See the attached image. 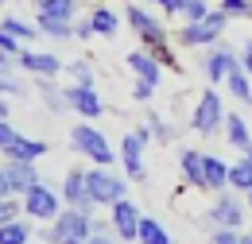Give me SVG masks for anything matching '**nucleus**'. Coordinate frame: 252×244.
Segmentation results:
<instances>
[{"instance_id": "nucleus-1", "label": "nucleus", "mask_w": 252, "mask_h": 244, "mask_svg": "<svg viewBox=\"0 0 252 244\" xmlns=\"http://www.w3.org/2000/svg\"><path fill=\"white\" fill-rule=\"evenodd\" d=\"M225 28H229V16H225L221 8H210L206 20L183 24V28L175 31V43H179V47H214L221 35H225Z\"/></svg>"}, {"instance_id": "nucleus-2", "label": "nucleus", "mask_w": 252, "mask_h": 244, "mask_svg": "<svg viewBox=\"0 0 252 244\" xmlns=\"http://www.w3.org/2000/svg\"><path fill=\"white\" fill-rule=\"evenodd\" d=\"M70 144H74V152H82L86 159H94L97 167H109V163H117V152H113V144L101 136V128H90V124H78V128H70Z\"/></svg>"}, {"instance_id": "nucleus-3", "label": "nucleus", "mask_w": 252, "mask_h": 244, "mask_svg": "<svg viewBox=\"0 0 252 244\" xmlns=\"http://www.w3.org/2000/svg\"><path fill=\"white\" fill-rule=\"evenodd\" d=\"M90 233H94V217L70 206V210H59V217L51 221V229L43 237L51 244H59V241H90Z\"/></svg>"}, {"instance_id": "nucleus-4", "label": "nucleus", "mask_w": 252, "mask_h": 244, "mask_svg": "<svg viewBox=\"0 0 252 244\" xmlns=\"http://www.w3.org/2000/svg\"><path fill=\"white\" fill-rule=\"evenodd\" d=\"M125 20H128V28L136 31V39L144 43V51H156V47H167V43H171L167 28L159 24V20L148 12V8H140V4H128V8H125Z\"/></svg>"}, {"instance_id": "nucleus-5", "label": "nucleus", "mask_w": 252, "mask_h": 244, "mask_svg": "<svg viewBox=\"0 0 252 244\" xmlns=\"http://www.w3.org/2000/svg\"><path fill=\"white\" fill-rule=\"evenodd\" d=\"M86 190H90V198H94L97 206H117L121 198H128V183L121 175H113L109 167L86 171Z\"/></svg>"}, {"instance_id": "nucleus-6", "label": "nucleus", "mask_w": 252, "mask_h": 244, "mask_svg": "<svg viewBox=\"0 0 252 244\" xmlns=\"http://www.w3.org/2000/svg\"><path fill=\"white\" fill-rule=\"evenodd\" d=\"M190 128L198 136H214L218 128H225V105H221L218 90H206L194 105V117H190Z\"/></svg>"}, {"instance_id": "nucleus-7", "label": "nucleus", "mask_w": 252, "mask_h": 244, "mask_svg": "<svg viewBox=\"0 0 252 244\" xmlns=\"http://www.w3.org/2000/svg\"><path fill=\"white\" fill-rule=\"evenodd\" d=\"M233 70H241V55L229 47V43H214L210 47V55H206V62H202V74H206V82L210 86H218V82H225Z\"/></svg>"}, {"instance_id": "nucleus-8", "label": "nucleus", "mask_w": 252, "mask_h": 244, "mask_svg": "<svg viewBox=\"0 0 252 244\" xmlns=\"http://www.w3.org/2000/svg\"><path fill=\"white\" fill-rule=\"evenodd\" d=\"M20 198H24V214L32 217V221H55V217H59V194H55L51 186L35 183V186H28Z\"/></svg>"}, {"instance_id": "nucleus-9", "label": "nucleus", "mask_w": 252, "mask_h": 244, "mask_svg": "<svg viewBox=\"0 0 252 244\" xmlns=\"http://www.w3.org/2000/svg\"><path fill=\"white\" fill-rule=\"evenodd\" d=\"M152 140V128L144 124V128H136V132H128L125 140H121V163H125L128 179H144V144Z\"/></svg>"}, {"instance_id": "nucleus-10", "label": "nucleus", "mask_w": 252, "mask_h": 244, "mask_svg": "<svg viewBox=\"0 0 252 244\" xmlns=\"http://www.w3.org/2000/svg\"><path fill=\"white\" fill-rule=\"evenodd\" d=\"M210 221H214L218 229H237V225L245 221V206H241V198L229 194V190H221L218 202H214V210H210Z\"/></svg>"}, {"instance_id": "nucleus-11", "label": "nucleus", "mask_w": 252, "mask_h": 244, "mask_svg": "<svg viewBox=\"0 0 252 244\" xmlns=\"http://www.w3.org/2000/svg\"><path fill=\"white\" fill-rule=\"evenodd\" d=\"M66 101H70V109H74L78 117H86V121H94V117L105 113V101L97 97L94 86H78V82H74V86L66 90Z\"/></svg>"}, {"instance_id": "nucleus-12", "label": "nucleus", "mask_w": 252, "mask_h": 244, "mask_svg": "<svg viewBox=\"0 0 252 244\" xmlns=\"http://www.w3.org/2000/svg\"><path fill=\"white\" fill-rule=\"evenodd\" d=\"M16 66L35 74V78H59V70H63L59 55H43V51H28V47L16 55Z\"/></svg>"}, {"instance_id": "nucleus-13", "label": "nucleus", "mask_w": 252, "mask_h": 244, "mask_svg": "<svg viewBox=\"0 0 252 244\" xmlns=\"http://www.w3.org/2000/svg\"><path fill=\"white\" fill-rule=\"evenodd\" d=\"M63 198H66V206H74V210H82V214L94 217L97 202L90 198V190H86V171H70V175H66V183H63Z\"/></svg>"}, {"instance_id": "nucleus-14", "label": "nucleus", "mask_w": 252, "mask_h": 244, "mask_svg": "<svg viewBox=\"0 0 252 244\" xmlns=\"http://www.w3.org/2000/svg\"><path fill=\"white\" fill-rule=\"evenodd\" d=\"M109 210H113V217H109V221H113V233H117L121 241H136V229H140V210H136L128 198H121V202H117V206H109Z\"/></svg>"}, {"instance_id": "nucleus-15", "label": "nucleus", "mask_w": 252, "mask_h": 244, "mask_svg": "<svg viewBox=\"0 0 252 244\" xmlns=\"http://www.w3.org/2000/svg\"><path fill=\"white\" fill-rule=\"evenodd\" d=\"M4 175H8V186H12V194H24L28 186L39 183V171H35L32 159H8V163H4Z\"/></svg>"}, {"instance_id": "nucleus-16", "label": "nucleus", "mask_w": 252, "mask_h": 244, "mask_svg": "<svg viewBox=\"0 0 252 244\" xmlns=\"http://www.w3.org/2000/svg\"><path fill=\"white\" fill-rule=\"evenodd\" d=\"M128 66H132V74H136L140 82H148V86H159V82H163V66H159L156 55H152V51H144V47L128 55Z\"/></svg>"}, {"instance_id": "nucleus-17", "label": "nucleus", "mask_w": 252, "mask_h": 244, "mask_svg": "<svg viewBox=\"0 0 252 244\" xmlns=\"http://www.w3.org/2000/svg\"><path fill=\"white\" fill-rule=\"evenodd\" d=\"M179 167H183V179H187V186H194V190H206V155H202V152L183 148V155H179Z\"/></svg>"}, {"instance_id": "nucleus-18", "label": "nucleus", "mask_w": 252, "mask_h": 244, "mask_svg": "<svg viewBox=\"0 0 252 244\" xmlns=\"http://www.w3.org/2000/svg\"><path fill=\"white\" fill-rule=\"evenodd\" d=\"M90 28H94V35H105V39H113V35L121 31V16H117L113 8H105V4H97L94 12H90Z\"/></svg>"}, {"instance_id": "nucleus-19", "label": "nucleus", "mask_w": 252, "mask_h": 244, "mask_svg": "<svg viewBox=\"0 0 252 244\" xmlns=\"http://www.w3.org/2000/svg\"><path fill=\"white\" fill-rule=\"evenodd\" d=\"M35 28H39V35H47V39H55V43L74 39V24H70V20H55V16L35 12Z\"/></svg>"}, {"instance_id": "nucleus-20", "label": "nucleus", "mask_w": 252, "mask_h": 244, "mask_svg": "<svg viewBox=\"0 0 252 244\" xmlns=\"http://www.w3.org/2000/svg\"><path fill=\"white\" fill-rule=\"evenodd\" d=\"M225 136H229V144H233L237 152H249V148H252L249 124H245V117H241V113H229V117H225Z\"/></svg>"}, {"instance_id": "nucleus-21", "label": "nucleus", "mask_w": 252, "mask_h": 244, "mask_svg": "<svg viewBox=\"0 0 252 244\" xmlns=\"http://www.w3.org/2000/svg\"><path fill=\"white\" fill-rule=\"evenodd\" d=\"M78 0H35V12H43V16H55V20H78Z\"/></svg>"}, {"instance_id": "nucleus-22", "label": "nucleus", "mask_w": 252, "mask_h": 244, "mask_svg": "<svg viewBox=\"0 0 252 244\" xmlns=\"http://www.w3.org/2000/svg\"><path fill=\"white\" fill-rule=\"evenodd\" d=\"M39 93H43V105L51 113H70V101H66V90L55 86V78H39Z\"/></svg>"}, {"instance_id": "nucleus-23", "label": "nucleus", "mask_w": 252, "mask_h": 244, "mask_svg": "<svg viewBox=\"0 0 252 244\" xmlns=\"http://www.w3.org/2000/svg\"><path fill=\"white\" fill-rule=\"evenodd\" d=\"M206 190H229V163L206 155Z\"/></svg>"}, {"instance_id": "nucleus-24", "label": "nucleus", "mask_w": 252, "mask_h": 244, "mask_svg": "<svg viewBox=\"0 0 252 244\" xmlns=\"http://www.w3.org/2000/svg\"><path fill=\"white\" fill-rule=\"evenodd\" d=\"M43 155H47V144H43V140H28V136H20V140L4 152V159H32V163H35V159H43Z\"/></svg>"}, {"instance_id": "nucleus-25", "label": "nucleus", "mask_w": 252, "mask_h": 244, "mask_svg": "<svg viewBox=\"0 0 252 244\" xmlns=\"http://www.w3.org/2000/svg\"><path fill=\"white\" fill-rule=\"evenodd\" d=\"M136 241L140 244H171V233L159 225L156 217H140V229H136Z\"/></svg>"}, {"instance_id": "nucleus-26", "label": "nucleus", "mask_w": 252, "mask_h": 244, "mask_svg": "<svg viewBox=\"0 0 252 244\" xmlns=\"http://www.w3.org/2000/svg\"><path fill=\"white\" fill-rule=\"evenodd\" d=\"M0 28L8 31V35H16L20 43L39 39V28H35V24H28V20H20V16H4V20H0Z\"/></svg>"}, {"instance_id": "nucleus-27", "label": "nucleus", "mask_w": 252, "mask_h": 244, "mask_svg": "<svg viewBox=\"0 0 252 244\" xmlns=\"http://www.w3.org/2000/svg\"><path fill=\"white\" fill-rule=\"evenodd\" d=\"M32 241V225L28 221H8V225H0V244H28Z\"/></svg>"}, {"instance_id": "nucleus-28", "label": "nucleus", "mask_w": 252, "mask_h": 244, "mask_svg": "<svg viewBox=\"0 0 252 244\" xmlns=\"http://www.w3.org/2000/svg\"><path fill=\"white\" fill-rule=\"evenodd\" d=\"M225 86H229V93H233L241 105H252V82H249L245 70H233V74L225 78Z\"/></svg>"}, {"instance_id": "nucleus-29", "label": "nucleus", "mask_w": 252, "mask_h": 244, "mask_svg": "<svg viewBox=\"0 0 252 244\" xmlns=\"http://www.w3.org/2000/svg\"><path fill=\"white\" fill-rule=\"evenodd\" d=\"M229 190H252V163L249 159H241V163H233L229 167Z\"/></svg>"}, {"instance_id": "nucleus-30", "label": "nucleus", "mask_w": 252, "mask_h": 244, "mask_svg": "<svg viewBox=\"0 0 252 244\" xmlns=\"http://www.w3.org/2000/svg\"><path fill=\"white\" fill-rule=\"evenodd\" d=\"M179 16L183 24H198L210 16V0H179Z\"/></svg>"}, {"instance_id": "nucleus-31", "label": "nucleus", "mask_w": 252, "mask_h": 244, "mask_svg": "<svg viewBox=\"0 0 252 244\" xmlns=\"http://www.w3.org/2000/svg\"><path fill=\"white\" fill-rule=\"evenodd\" d=\"M218 8L229 20H252V0H221Z\"/></svg>"}, {"instance_id": "nucleus-32", "label": "nucleus", "mask_w": 252, "mask_h": 244, "mask_svg": "<svg viewBox=\"0 0 252 244\" xmlns=\"http://www.w3.org/2000/svg\"><path fill=\"white\" fill-rule=\"evenodd\" d=\"M148 128H152V140H159V144H167V140H175V128H171V124L163 121V117H156V113L148 117Z\"/></svg>"}, {"instance_id": "nucleus-33", "label": "nucleus", "mask_w": 252, "mask_h": 244, "mask_svg": "<svg viewBox=\"0 0 252 244\" xmlns=\"http://www.w3.org/2000/svg\"><path fill=\"white\" fill-rule=\"evenodd\" d=\"M20 214H24V202H16V194H8V198H0V225H8V221H16Z\"/></svg>"}, {"instance_id": "nucleus-34", "label": "nucleus", "mask_w": 252, "mask_h": 244, "mask_svg": "<svg viewBox=\"0 0 252 244\" xmlns=\"http://www.w3.org/2000/svg\"><path fill=\"white\" fill-rule=\"evenodd\" d=\"M70 74H74V82H78V86H94V66H90L86 59L70 62Z\"/></svg>"}, {"instance_id": "nucleus-35", "label": "nucleus", "mask_w": 252, "mask_h": 244, "mask_svg": "<svg viewBox=\"0 0 252 244\" xmlns=\"http://www.w3.org/2000/svg\"><path fill=\"white\" fill-rule=\"evenodd\" d=\"M20 93H24V82L12 78L8 70H0V97H20Z\"/></svg>"}, {"instance_id": "nucleus-36", "label": "nucleus", "mask_w": 252, "mask_h": 244, "mask_svg": "<svg viewBox=\"0 0 252 244\" xmlns=\"http://www.w3.org/2000/svg\"><path fill=\"white\" fill-rule=\"evenodd\" d=\"M16 140H20V132H16V128H12L8 121H0V152H8Z\"/></svg>"}, {"instance_id": "nucleus-37", "label": "nucleus", "mask_w": 252, "mask_h": 244, "mask_svg": "<svg viewBox=\"0 0 252 244\" xmlns=\"http://www.w3.org/2000/svg\"><path fill=\"white\" fill-rule=\"evenodd\" d=\"M152 93H156V86H148V82H140V78H136V86H132V101L148 105V101H152Z\"/></svg>"}, {"instance_id": "nucleus-38", "label": "nucleus", "mask_w": 252, "mask_h": 244, "mask_svg": "<svg viewBox=\"0 0 252 244\" xmlns=\"http://www.w3.org/2000/svg\"><path fill=\"white\" fill-rule=\"evenodd\" d=\"M0 51H8V55H20V51H24V43H20L16 35H8V31L0 28Z\"/></svg>"}, {"instance_id": "nucleus-39", "label": "nucleus", "mask_w": 252, "mask_h": 244, "mask_svg": "<svg viewBox=\"0 0 252 244\" xmlns=\"http://www.w3.org/2000/svg\"><path fill=\"white\" fill-rule=\"evenodd\" d=\"M214 244H245V237H237V229H218Z\"/></svg>"}, {"instance_id": "nucleus-40", "label": "nucleus", "mask_w": 252, "mask_h": 244, "mask_svg": "<svg viewBox=\"0 0 252 244\" xmlns=\"http://www.w3.org/2000/svg\"><path fill=\"white\" fill-rule=\"evenodd\" d=\"M74 39H94V28H90V16H86V20H74Z\"/></svg>"}, {"instance_id": "nucleus-41", "label": "nucleus", "mask_w": 252, "mask_h": 244, "mask_svg": "<svg viewBox=\"0 0 252 244\" xmlns=\"http://www.w3.org/2000/svg\"><path fill=\"white\" fill-rule=\"evenodd\" d=\"M148 4H156V8H163L167 16H179V0H148Z\"/></svg>"}, {"instance_id": "nucleus-42", "label": "nucleus", "mask_w": 252, "mask_h": 244, "mask_svg": "<svg viewBox=\"0 0 252 244\" xmlns=\"http://www.w3.org/2000/svg\"><path fill=\"white\" fill-rule=\"evenodd\" d=\"M241 70L252 78V43H245V51H241Z\"/></svg>"}, {"instance_id": "nucleus-43", "label": "nucleus", "mask_w": 252, "mask_h": 244, "mask_svg": "<svg viewBox=\"0 0 252 244\" xmlns=\"http://www.w3.org/2000/svg\"><path fill=\"white\" fill-rule=\"evenodd\" d=\"M86 244H117V241H113V237H109L105 229H94V233H90V241H86Z\"/></svg>"}, {"instance_id": "nucleus-44", "label": "nucleus", "mask_w": 252, "mask_h": 244, "mask_svg": "<svg viewBox=\"0 0 252 244\" xmlns=\"http://www.w3.org/2000/svg\"><path fill=\"white\" fill-rule=\"evenodd\" d=\"M12 194V186H8V175H4V167H0V198H8Z\"/></svg>"}, {"instance_id": "nucleus-45", "label": "nucleus", "mask_w": 252, "mask_h": 244, "mask_svg": "<svg viewBox=\"0 0 252 244\" xmlns=\"http://www.w3.org/2000/svg\"><path fill=\"white\" fill-rule=\"evenodd\" d=\"M12 62H16V55H8V51H0V70H12Z\"/></svg>"}, {"instance_id": "nucleus-46", "label": "nucleus", "mask_w": 252, "mask_h": 244, "mask_svg": "<svg viewBox=\"0 0 252 244\" xmlns=\"http://www.w3.org/2000/svg\"><path fill=\"white\" fill-rule=\"evenodd\" d=\"M0 121H8V101L0 97Z\"/></svg>"}, {"instance_id": "nucleus-47", "label": "nucleus", "mask_w": 252, "mask_h": 244, "mask_svg": "<svg viewBox=\"0 0 252 244\" xmlns=\"http://www.w3.org/2000/svg\"><path fill=\"white\" fill-rule=\"evenodd\" d=\"M59 244H86V241H59Z\"/></svg>"}, {"instance_id": "nucleus-48", "label": "nucleus", "mask_w": 252, "mask_h": 244, "mask_svg": "<svg viewBox=\"0 0 252 244\" xmlns=\"http://www.w3.org/2000/svg\"><path fill=\"white\" fill-rule=\"evenodd\" d=\"M245 244H252V233H245Z\"/></svg>"}, {"instance_id": "nucleus-49", "label": "nucleus", "mask_w": 252, "mask_h": 244, "mask_svg": "<svg viewBox=\"0 0 252 244\" xmlns=\"http://www.w3.org/2000/svg\"><path fill=\"white\" fill-rule=\"evenodd\" d=\"M245 159H249V163H252V148H249V152H245Z\"/></svg>"}, {"instance_id": "nucleus-50", "label": "nucleus", "mask_w": 252, "mask_h": 244, "mask_svg": "<svg viewBox=\"0 0 252 244\" xmlns=\"http://www.w3.org/2000/svg\"><path fill=\"white\" fill-rule=\"evenodd\" d=\"M0 4H16V0H0Z\"/></svg>"}, {"instance_id": "nucleus-51", "label": "nucleus", "mask_w": 252, "mask_h": 244, "mask_svg": "<svg viewBox=\"0 0 252 244\" xmlns=\"http://www.w3.org/2000/svg\"><path fill=\"white\" fill-rule=\"evenodd\" d=\"M249 206H252V190H249Z\"/></svg>"}]
</instances>
